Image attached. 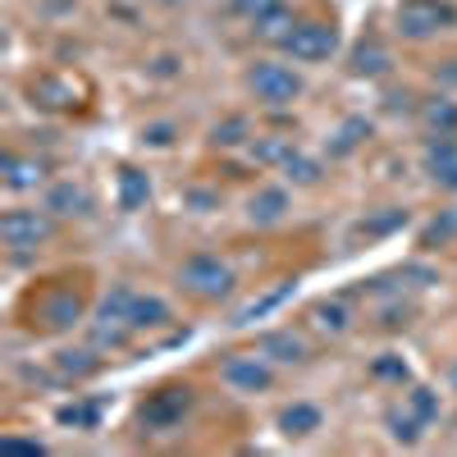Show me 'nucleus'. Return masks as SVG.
I'll return each mask as SVG.
<instances>
[{"mask_svg":"<svg viewBox=\"0 0 457 457\" xmlns=\"http://www.w3.org/2000/svg\"><path fill=\"white\" fill-rule=\"evenodd\" d=\"M247 87L265 105H293L302 96V79L288 64H275V60H256V69L247 73Z\"/></svg>","mask_w":457,"mask_h":457,"instance_id":"nucleus-4","label":"nucleus"},{"mask_svg":"<svg viewBox=\"0 0 457 457\" xmlns=\"http://www.w3.org/2000/svg\"><path fill=\"white\" fill-rule=\"evenodd\" d=\"M55 416H60V426H73V430H96L101 426V407L96 403H69Z\"/></svg>","mask_w":457,"mask_h":457,"instance_id":"nucleus-23","label":"nucleus"},{"mask_svg":"<svg viewBox=\"0 0 457 457\" xmlns=\"http://www.w3.org/2000/svg\"><path fill=\"white\" fill-rule=\"evenodd\" d=\"M261 357H275V361H284V366H297V361L312 357V348H307V338H302V334L275 329V334L261 338Z\"/></svg>","mask_w":457,"mask_h":457,"instance_id":"nucleus-10","label":"nucleus"},{"mask_svg":"<svg viewBox=\"0 0 457 457\" xmlns=\"http://www.w3.org/2000/svg\"><path fill=\"white\" fill-rule=\"evenodd\" d=\"M407 411L416 416V421H426V426L439 421V394L435 389H411L407 394Z\"/></svg>","mask_w":457,"mask_h":457,"instance_id":"nucleus-27","label":"nucleus"},{"mask_svg":"<svg viewBox=\"0 0 457 457\" xmlns=\"http://www.w3.org/2000/svg\"><path fill=\"white\" fill-rule=\"evenodd\" d=\"M32 96L42 101V105H55V110H64V105H73V96H79V87H73L69 79H42L32 87Z\"/></svg>","mask_w":457,"mask_h":457,"instance_id":"nucleus-22","label":"nucleus"},{"mask_svg":"<svg viewBox=\"0 0 457 457\" xmlns=\"http://www.w3.org/2000/svg\"><path fill=\"white\" fill-rule=\"evenodd\" d=\"M293 288H297V284H279V288H270V293H261V297H252L247 307H243V312L234 316V325H238V329H247V325H256L261 316H270V312H279L284 302L293 297Z\"/></svg>","mask_w":457,"mask_h":457,"instance_id":"nucleus-13","label":"nucleus"},{"mask_svg":"<svg viewBox=\"0 0 457 457\" xmlns=\"http://www.w3.org/2000/svg\"><path fill=\"white\" fill-rule=\"evenodd\" d=\"M243 137H247V120H224V124H215V133H211L215 146H238Z\"/></svg>","mask_w":457,"mask_h":457,"instance_id":"nucleus-31","label":"nucleus"},{"mask_svg":"<svg viewBox=\"0 0 457 457\" xmlns=\"http://www.w3.org/2000/svg\"><path fill=\"white\" fill-rule=\"evenodd\" d=\"M453 234H457V211H448L444 220H435V224L426 228V247H430V243H448Z\"/></svg>","mask_w":457,"mask_h":457,"instance_id":"nucleus-32","label":"nucleus"},{"mask_svg":"<svg viewBox=\"0 0 457 457\" xmlns=\"http://www.w3.org/2000/svg\"><path fill=\"white\" fill-rule=\"evenodd\" d=\"M284 211H288V193H284V187H265V193H256V197L247 202L252 224H279Z\"/></svg>","mask_w":457,"mask_h":457,"instance_id":"nucleus-15","label":"nucleus"},{"mask_svg":"<svg viewBox=\"0 0 457 457\" xmlns=\"http://www.w3.org/2000/svg\"><path fill=\"white\" fill-rule=\"evenodd\" d=\"M142 137H146L151 146H170V142H174V124H151Z\"/></svg>","mask_w":457,"mask_h":457,"instance_id":"nucleus-35","label":"nucleus"},{"mask_svg":"<svg viewBox=\"0 0 457 457\" xmlns=\"http://www.w3.org/2000/svg\"><path fill=\"white\" fill-rule=\"evenodd\" d=\"M179 284H183L187 293L206 297V302H220V297L234 293V270H228L220 256H193V261L179 270Z\"/></svg>","mask_w":457,"mask_h":457,"instance_id":"nucleus-3","label":"nucleus"},{"mask_svg":"<svg viewBox=\"0 0 457 457\" xmlns=\"http://www.w3.org/2000/svg\"><path fill=\"white\" fill-rule=\"evenodd\" d=\"M394 23L407 42H426V37H439L444 28L457 23V10L448 0H403L394 10Z\"/></svg>","mask_w":457,"mask_h":457,"instance_id":"nucleus-1","label":"nucleus"},{"mask_svg":"<svg viewBox=\"0 0 457 457\" xmlns=\"http://www.w3.org/2000/svg\"><path fill=\"white\" fill-rule=\"evenodd\" d=\"M0 448L5 453H46L42 444H32V439H0Z\"/></svg>","mask_w":457,"mask_h":457,"instance_id":"nucleus-36","label":"nucleus"},{"mask_svg":"<svg viewBox=\"0 0 457 457\" xmlns=\"http://www.w3.org/2000/svg\"><path fill=\"white\" fill-rule=\"evenodd\" d=\"M448 385L457 389V361H453V370H448Z\"/></svg>","mask_w":457,"mask_h":457,"instance_id":"nucleus-40","label":"nucleus"},{"mask_svg":"<svg viewBox=\"0 0 457 457\" xmlns=\"http://www.w3.org/2000/svg\"><path fill=\"white\" fill-rule=\"evenodd\" d=\"M133 302H137V293L120 284V288H114V293H110V297L101 302V316H105V320H129V312H133Z\"/></svg>","mask_w":457,"mask_h":457,"instance_id":"nucleus-28","label":"nucleus"},{"mask_svg":"<svg viewBox=\"0 0 457 457\" xmlns=\"http://www.w3.org/2000/svg\"><path fill=\"white\" fill-rule=\"evenodd\" d=\"M370 375H375V379H394V385H403V379H407V361L394 357V353H385V357H375V361H370Z\"/></svg>","mask_w":457,"mask_h":457,"instance_id":"nucleus-30","label":"nucleus"},{"mask_svg":"<svg viewBox=\"0 0 457 457\" xmlns=\"http://www.w3.org/2000/svg\"><path fill=\"white\" fill-rule=\"evenodd\" d=\"M316 329L320 334H348V325H353V312H348V302H316Z\"/></svg>","mask_w":457,"mask_h":457,"instance_id":"nucleus-19","label":"nucleus"},{"mask_svg":"<svg viewBox=\"0 0 457 457\" xmlns=\"http://www.w3.org/2000/svg\"><path fill=\"white\" fill-rule=\"evenodd\" d=\"M284 51L297 64H320L338 51V32H334V23H297L293 37L284 42Z\"/></svg>","mask_w":457,"mask_h":457,"instance_id":"nucleus-6","label":"nucleus"},{"mask_svg":"<svg viewBox=\"0 0 457 457\" xmlns=\"http://www.w3.org/2000/svg\"><path fill=\"white\" fill-rule=\"evenodd\" d=\"M293 151H297L293 137H256V142H252V161H256V165H284Z\"/></svg>","mask_w":457,"mask_h":457,"instance_id":"nucleus-21","label":"nucleus"},{"mask_svg":"<svg viewBox=\"0 0 457 457\" xmlns=\"http://www.w3.org/2000/svg\"><path fill=\"white\" fill-rule=\"evenodd\" d=\"M37 316H42L46 329H69L83 320V297L79 293H51L42 307H37Z\"/></svg>","mask_w":457,"mask_h":457,"instance_id":"nucleus-9","label":"nucleus"},{"mask_svg":"<svg viewBox=\"0 0 457 457\" xmlns=\"http://www.w3.org/2000/svg\"><path fill=\"white\" fill-rule=\"evenodd\" d=\"M170 320V302L165 297H137L133 312H129V325L133 329H161Z\"/></svg>","mask_w":457,"mask_h":457,"instance_id":"nucleus-18","label":"nucleus"},{"mask_svg":"<svg viewBox=\"0 0 457 457\" xmlns=\"http://www.w3.org/2000/svg\"><path fill=\"white\" fill-rule=\"evenodd\" d=\"M187 206H197V211H211V206H220V197H215V193H187Z\"/></svg>","mask_w":457,"mask_h":457,"instance_id":"nucleus-37","label":"nucleus"},{"mask_svg":"<svg viewBox=\"0 0 457 457\" xmlns=\"http://www.w3.org/2000/svg\"><path fill=\"white\" fill-rule=\"evenodd\" d=\"M220 375H224V385L238 389V394H261V389L275 385V370L265 366L261 357H228Z\"/></svg>","mask_w":457,"mask_h":457,"instance_id":"nucleus-7","label":"nucleus"},{"mask_svg":"<svg viewBox=\"0 0 457 457\" xmlns=\"http://www.w3.org/2000/svg\"><path fill=\"white\" fill-rule=\"evenodd\" d=\"M284 174L293 179V183H302V187H312V183H320V161H312V156H302V151H293V156L284 161Z\"/></svg>","mask_w":457,"mask_h":457,"instance_id":"nucleus-26","label":"nucleus"},{"mask_svg":"<svg viewBox=\"0 0 457 457\" xmlns=\"http://www.w3.org/2000/svg\"><path fill=\"white\" fill-rule=\"evenodd\" d=\"M426 120H430L435 129H453V124H457V105L439 101V105H430V110H426Z\"/></svg>","mask_w":457,"mask_h":457,"instance_id":"nucleus-33","label":"nucleus"},{"mask_svg":"<svg viewBox=\"0 0 457 457\" xmlns=\"http://www.w3.org/2000/svg\"><path fill=\"white\" fill-rule=\"evenodd\" d=\"M361 137H370V124L366 120H348L338 133H334V142H329V156H348V151H357L361 146Z\"/></svg>","mask_w":457,"mask_h":457,"instance_id":"nucleus-24","label":"nucleus"},{"mask_svg":"<svg viewBox=\"0 0 457 457\" xmlns=\"http://www.w3.org/2000/svg\"><path fill=\"white\" fill-rule=\"evenodd\" d=\"M279 430H284L288 439H307V435H316V430H320V407H312V403H293V407H284V411H279Z\"/></svg>","mask_w":457,"mask_h":457,"instance_id":"nucleus-14","label":"nucleus"},{"mask_svg":"<svg viewBox=\"0 0 457 457\" xmlns=\"http://www.w3.org/2000/svg\"><path fill=\"white\" fill-rule=\"evenodd\" d=\"M55 370H60V375H69V379H87V375H96V370H101V357H96L92 348L60 353V357H55Z\"/></svg>","mask_w":457,"mask_h":457,"instance_id":"nucleus-20","label":"nucleus"},{"mask_svg":"<svg viewBox=\"0 0 457 457\" xmlns=\"http://www.w3.org/2000/svg\"><path fill=\"white\" fill-rule=\"evenodd\" d=\"M0 174H5V187H14V193H28V187H37L46 179V170L37 161H19V156H5L0 161Z\"/></svg>","mask_w":457,"mask_h":457,"instance_id":"nucleus-17","label":"nucleus"},{"mask_svg":"<svg viewBox=\"0 0 457 457\" xmlns=\"http://www.w3.org/2000/svg\"><path fill=\"white\" fill-rule=\"evenodd\" d=\"M398 224H407V211H389V215L370 220V224H366V234H389V228H398Z\"/></svg>","mask_w":457,"mask_h":457,"instance_id":"nucleus-34","label":"nucleus"},{"mask_svg":"<svg viewBox=\"0 0 457 457\" xmlns=\"http://www.w3.org/2000/svg\"><path fill=\"white\" fill-rule=\"evenodd\" d=\"M187 411H193V389H187V385H165V389H156V394L142 403L137 421H142V430H151V435H165V430L183 426Z\"/></svg>","mask_w":457,"mask_h":457,"instance_id":"nucleus-2","label":"nucleus"},{"mask_svg":"<svg viewBox=\"0 0 457 457\" xmlns=\"http://www.w3.org/2000/svg\"><path fill=\"white\" fill-rule=\"evenodd\" d=\"M256 23V37H261V42H288V37H293V28H297V19H293V10L284 5V0H275V5L270 10H265L261 19H252Z\"/></svg>","mask_w":457,"mask_h":457,"instance_id":"nucleus-11","label":"nucleus"},{"mask_svg":"<svg viewBox=\"0 0 457 457\" xmlns=\"http://www.w3.org/2000/svg\"><path fill=\"white\" fill-rule=\"evenodd\" d=\"M51 234H55V224L42 211H10V215H0V238H5V247H14V252L42 247Z\"/></svg>","mask_w":457,"mask_h":457,"instance_id":"nucleus-5","label":"nucleus"},{"mask_svg":"<svg viewBox=\"0 0 457 457\" xmlns=\"http://www.w3.org/2000/svg\"><path fill=\"white\" fill-rule=\"evenodd\" d=\"M385 69H389V51L375 46V42L353 55V73H357V79H375V73H385Z\"/></svg>","mask_w":457,"mask_h":457,"instance_id":"nucleus-25","label":"nucleus"},{"mask_svg":"<svg viewBox=\"0 0 457 457\" xmlns=\"http://www.w3.org/2000/svg\"><path fill=\"white\" fill-rule=\"evenodd\" d=\"M220 5H228V10H243V5H247V0H220Z\"/></svg>","mask_w":457,"mask_h":457,"instance_id":"nucleus-39","label":"nucleus"},{"mask_svg":"<svg viewBox=\"0 0 457 457\" xmlns=\"http://www.w3.org/2000/svg\"><path fill=\"white\" fill-rule=\"evenodd\" d=\"M151 202V179L133 165L120 170V211H142Z\"/></svg>","mask_w":457,"mask_h":457,"instance_id":"nucleus-16","label":"nucleus"},{"mask_svg":"<svg viewBox=\"0 0 457 457\" xmlns=\"http://www.w3.org/2000/svg\"><path fill=\"white\" fill-rule=\"evenodd\" d=\"M421 426H426V421H416L411 411H389V435H394L398 444H416V439H421Z\"/></svg>","mask_w":457,"mask_h":457,"instance_id":"nucleus-29","label":"nucleus"},{"mask_svg":"<svg viewBox=\"0 0 457 457\" xmlns=\"http://www.w3.org/2000/svg\"><path fill=\"white\" fill-rule=\"evenodd\" d=\"M46 211L51 215H87L92 197H87V187H79V183H55L46 193Z\"/></svg>","mask_w":457,"mask_h":457,"instance_id":"nucleus-12","label":"nucleus"},{"mask_svg":"<svg viewBox=\"0 0 457 457\" xmlns=\"http://www.w3.org/2000/svg\"><path fill=\"white\" fill-rule=\"evenodd\" d=\"M426 170L439 187H448V193H457V142L448 133H439L430 146H426Z\"/></svg>","mask_w":457,"mask_h":457,"instance_id":"nucleus-8","label":"nucleus"},{"mask_svg":"<svg viewBox=\"0 0 457 457\" xmlns=\"http://www.w3.org/2000/svg\"><path fill=\"white\" fill-rule=\"evenodd\" d=\"M270 5H275V0H247V5H243V14H247V19H261L265 10H270Z\"/></svg>","mask_w":457,"mask_h":457,"instance_id":"nucleus-38","label":"nucleus"}]
</instances>
